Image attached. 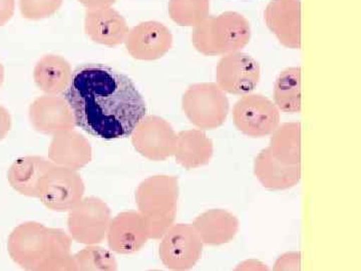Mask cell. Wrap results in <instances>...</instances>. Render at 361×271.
<instances>
[{"instance_id": "11", "label": "cell", "mask_w": 361, "mask_h": 271, "mask_svg": "<svg viewBox=\"0 0 361 271\" xmlns=\"http://www.w3.org/2000/svg\"><path fill=\"white\" fill-rule=\"evenodd\" d=\"M130 136L133 146L149 160L164 161L174 155L177 135L160 116H145Z\"/></svg>"}, {"instance_id": "29", "label": "cell", "mask_w": 361, "mask_h": 271, "mask_svg": "<svg viewBox=\"0 0 361 271\" xmlns=\"http://www.w3.org/2000/svg\"><path fill=\"white\" fill-rule=\"evenodd\" d=\"M11 126H13V121H11V114L6 108L0 104V141L8 134L9 131L11 130Z\"/></svg>"}, {"instance_id": "10", "label": "cell", "mask_w": 361, "mask_h": 271, "mask_svg": "<svg viewBox=\"0 0 361 271\" xmlns=\"http://www.w3.org/2000/svg\"><path fill=\"white\" fill-rule=\"evenodd\" d=\"M218 87L228 94L245 96L257 87L260 66L249 54L241 52L225 54L216 68Z\"/></svg>"}, {"instance_id": "19", "label": "cell", "mask_w": 361, "mask_h": 271, "mask_svg": "<svg viewBox=\"0 0 361 271\" xmlns=\"http://www.w3.org/2000/svg\"><path fill=\"white\" fill-rule=\"evenodd\" d=\"M73 70L68 59L58 54H47L33 68V80L45 95L63 94L71 83Z\"/></svg>"}, {"instance_id": "31", "label": "cell", "mask_w": 361, "mask_h": 271, "mask_svg": "<svg viewBox=\"0 0 361 271\" xmlns=\"http://www.w3.org/2000/svg\"><path fill=\"white\" fill-rule=\"evenodd\" d=\"M4 66L0 64V88H1L2 84H4Z\"/></svg>"}, {"instance_id": "25", "label": "cell", "mask_w": 361, "mask_h": 271, "mask_svg": "<svg viewBox=\"0 0 361 271\" xmlns=\"http://www.w3.org/2000/svg\"><path fill=\"white\" fill-rule=\"evenodd\" d=\"M210 0H170L171 20L180 26H196L209 16Z\"/></svg>"}, {"instance_id": "12", "label": "cell", "mask_w": 361, "mask_h": 271, "mask_svg": "<svg viewBox=\"0 0 361 271\" xmlns=\"http://www.w3.org/2000/svg\"><path fill=\"white\" fill-rule=\"evenodd\" d=\"M125 44L133 58L139 61H156L170 51L173 35L163 23L145 21L129 30Z\"/></svg>"}, {"instance_id": "16", "label": "cell", "mask_w": 361, "mask_h": 271, "mask_svg": "<svg viewBox=\"0 0 361 271\" xmlns=\"http://www.w3.org/2000/svg\"><path fill=\"white\" fill-rule=\"evenodd\" d=\"M300 0H273L266 7V25L279 42L300 49Z\"/></svg>"}, {"instance_id": "6", "label": "cell", "mask_w": 361, "mask_h": 271, "mask_svg": "<svg viewBox=\"0 0 361 271\" xmlns=\"http://www.w3.org/2000/svg\"><path fill=\"white\" fill-rule=\"evenodd\" d=\"M84 180L77 170L52 165L39 188L37 198L49 210L68 212L84 198Z\"/></svg>"}, {"instance_id": "9", "label": "cell", "mask_w": 361, "mask_h": 271, "mask_svg": "<svg viewBox=\"0 0 361 271\" xmlns=\"http://www.w3.org/2000/svg\"><path fill=\"white\" fill-rule=\"evenodd\" d=\"M201 253L202 240L194 226L173 225L161 236L159 254L169 270H190L196 265Z\"/></svg>"}, {"instance_id": "5", "label": "cell", "mask_w": 361, "mask_h": 271, "mask_svg": "<svg viewBox=\"0 0 361 271\" xmlns=\"http://www.w3.org/2000/svg\"><path fill=\"white\" fill-rule=\"evenodd\" d=\"M183 111L190 122L201 130H214L225 122L229 101L213 83L191 85L182 99Z\"/></svg>"}, {"instance_id": "22", "label": "cell", "mask_w": 361, "mask_h": 271, "mask_svg": "<svg viewBox=\"0 0 361 271\" xmlns=\"http://www.w3.org/2000/svg\"><path fill=\"white\" fill-rule=\"evenodd\" d=\"M255 174L266 188L287 189L295 186L300 179V166L285 165L275 160L265 149L256 159Z\"/></svg>"}, {"instance_id": "21", "label": "cell", "mask_w": 361, "mask_h": 271, "mask_svg": "<svg viewBox=\"0 0 361 271\" xmlns=\"http://www.w3.org/2000/svg\"><path fill=\"white\" fill-rule=\"evenodd\" d=\"M193 226L202 242L218 246L229 242L234 237L238 229V221L232 214L212 210L199 216Z\"/></svg>"}, {"instance_id": "30", "label": "cell", "mask_w": 361, "mask_h": 271, "mask_svg": "<svg viewBox=\"0 0 361 271\" xmlns=\"http://www.w3.org/2000/svg\"><path fill=\"white\" fill-rule=\"evenodd\" d=\"M87 9L102 8V7H110L115 4L116 0H78Z\"/></svg>"}, {"instance_id": "17", "label": "cell", "mask_w": 361, "mask_h": 271, "mask_svg": "<svg viewBox=\"0 0 361 271\" xmlns=\"http://www.w3.org/2000/svg\"><path fill=\"white\" fill-rule=\"evenodd\" d=\"M92 149L87 138L75 130L52 136L49 160L54 165L80 170L92 161Z\"/></svg>"}, {"instance_id": "18", "label": "cell", "mask_w": 361, "mask_h": 271, "mask_svg": "<svg viewBox=\"0 0 361 271\" xmlns=\"http://www.w3.org/2000/svg\"><path fill=\"white\" fill-rule=\"evenodd\" d=\"M52 165L54 163L44 157H21L11 164L7 172V180L18 193L37 198L40 182Z\"/></svg>"}, {"instance_id": "3", "label": "cell", "mask_w": 361, "mask_h": 271, "mask_svg": "<svg viewBox=\"0 0 361 271\" xmlns=\"http://www.w3.org/2000/svg\"><path fill=\"white\" fill-rule=\"evenodd\" d=\"M251 28L243 16L227 11L208 16L194 26L192 42L205 56H222L239 52L250 42Z\"/></svg>"}, {"instance_id": "4", "label": "cell", "mask_w": 361, "mask_h": 271, "mask_svg": "<svg viewBox=\"0 0 361 271\" xmlns=\"http://www.w3.org/2000/svg\"><path fill=\"white\" fill-rule=\"evenodd\" d=\"M178 180L172 176H154L142 181L135 193L149 239L163 236L175 220L178 202Z\"/></svg>"}, {"instance_id": "13", "label": "cell", "mask_w": 361, "mask_h": 271, "mask_svg": "<svg viewBox=\"0 0 361 271\" xmlns=\"http://www.w3.org/2000/svg\"><path fill=\"white\" fill-rule=\"evenodd\" d=\"M110 251L128 255L141 251L149 239L146 221L139 211H123L111 218L106 236Z\"/></svg>"}, {"instance_id": "24", "label": "cell", "mask_w": 361, "mask_h": 271, "mask_svg": "<svg viewBox=\"0 0 361 271\" xmlns=\"http://www.w3.org/2000/svg\"><path fill=\"white\" fill-rule=\"evenodd\" d=\"M274 104L278 110L287 114L301 111V68H288L280 73L275 83Z\"/></svg>"}, {"instance_id": "20", "label": "cell", "mask_w": 361, "mask_h": 271, "mask_svg": "<svg viewBox=\"0 0 361 271\" xmlns=\"http://www.w3.org/2000/svg\"><path fill=\"white\" fill-rule=\"evenodd\" d=\"M212 154V142L201 131H182L177 135L174 155L183 167H200L210 162Z\"/></svg>"}, {"instance_id": "8", "label": "cell", "mask_w": 361, "mask_h": 271, "mask_svg": "<svg viewBox=\"0 0 361 271\" xmlns=\"http://www.w3.org/2000/svg\"><path fill=\"white\" fill-rule=\"evenodd\" d=\"M233 122L240 132L249 137L273 134L280 124L276 104L262 95H245L233 108Z\"/></svg>"}, {"instance_id": "1", "label": "cell", "mask_w": 361, "mask_h": 271, "mask_svg": "<svg viewBox=\"0 0 361 271\" xmlns=\"http://www.w3.org/2000/svg\"><path fill=\"white\" fill-rule=\"evenodd\" d=\"M63 97L75 127L99 139L130 137L147 113L146 102L134 82L103 64L75 68Z\"/></svg>"}, {"instance_id": "7", "label": "cell", "mask_w": 361, "mask_h": 271, "mask_svg": "<svg viewBox=\"0 0 361 271\" xmlns=\"http://www.w3.org/2000/svg\"><path fill=\"white\" fill-rule=\"evenodd\" d=\"M111 218L106 202L97 197H84L68 211V234L73 241L85 246L102 243L106 239Z\"/></svg>"}, {"instance_id": "15", "label": "cell", "mask_w": 361, "mask_h": 271, "mask_svg": "<svg viewBox=\"0 0 361 271\" xmlns=\"http://www.w3.org/2000/svg\"><path fill=\"white\" fill-rule=\"evenodd\" d=\"M129 30L125 18L113 6L85 11V35L96 44L118 47L125 42Z\"/></svg>"}, {"instance_id": "2", "label": "cell", "mask_w": 361, "mask_h": 271, "mask_svg": "<svg viewBox=\"0 0 361 271\" xmlns=\"http://www.w3.org/2000/svg\"><path fill=\"white\" fill-rule=\"evenodd\" d=\"M68 233L27 221L16 226L7 241L14 263L28 271L77 270Z\"/></svg>"}, {"instance_id": "28", "label": "cell", "mask_w": 361, "mask_h": 271, "mask_svg": "<svg viewBox=\"0 0 361 271\" xmlns=\"http://www.w3.org/2000/svg\"><path fill=\"white\" fill-rule=\"evenodd\" d=\"M16 0H0V26L6 25L13 18Z\"/></svg>"}, {"instance_id": "23", "label": "cell", "mask_w": 361, "mask_h": 271, "mask_svg": "<svg viewBox=\"0 0 361 271\" xmlns=\"http://www.w3.org/2000/svg\"><path fill=\"white\" fill-rule=\"evenodd\" d=\"M268 151L285 165L300 166V124H284L274 131Z\"/></svg>"}, {"instance_id": "26", "label": "cell", "mask_w": 361, "mask_h": 271, "mask_svg": "<svg viewBox=\"0 0 361 271\" xmlns=\"http://www.w3.org/2000/svg\"><path fill=\"white\" fill-rule=\"evenodd\" d=\"M75 268L82 271H111L118 270L113 251L99 244L87 246L73 255Z\"/></svg>"}, {"instance_id": "27", "label": "cell", "mask_w": 361, "mask_h": 271, "mask_svg": "<svg viewBox=\"0 0 361 271\" xmlns=\"http://www.w3.org/2000/svg\"><path fill=\"white\" fill-rule=\"evenodd\" d=\"M63 0H20L21 16L26 20H40L51 18L63 6Z\"/></svg>"}, {"instance_id": "14", "label": "cell", "mask_w": 361, "mask_h": 271, "mask_svg": "<svg viewBox=\"0 0 361 271\" xmlns=\"http://www.w3.org/2000/svg\"><path fill=\"white\" fill-rule=\"evenodd\" d=\"M33 129L42 134L54 136L73 130V113L65 97L44 95L32 102L28 111Z\"/></svg>"}]
</instances>
